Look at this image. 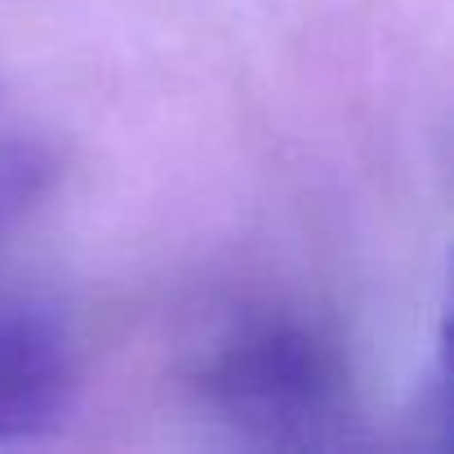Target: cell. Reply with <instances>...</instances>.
Listing matches in <instances>:
<instances>
[{"instance_id":"7a4b0ae2","label":"cell","mask_w":454,"mask_h":454,"mask_svg":"<svg viewBox=\"0 0 454 454\" xmlns=\"http://www.w3.org/2000/svg\"><path fill=\"white\" fill-rule=\"evenodd\" d=\"M81 396V352L67 321L36 299L0 294V445L59 432Z\"/></svg>"},{"instance_id":"3957f363","label":"cell","mask_w":454,"mask_h":454,"mask_svg":"<svg viewBox=\"0 0 454 454\" xmlns=\"http://www.w3.org/2000/svg\"><path fill=\"white\" fill-rule=\"evenodd\" d=\"M50 156L41 147L27 143H0V232L10 227L36 205V196L50 183Z\"/></svg>"},{"instance_id":"6da1fadb","label":"cell","mask_w":454,"mask_h":454,"mask_svg":"<svg viewBox=\"0 0 454 454\" xmlns=\"http://www.w3.org/2000/svg\"><path fill=\"white\" fill-rule=\"evenodd\" d=\"M187 383L214 423L254 445H339L356 423L343 339L286 303L227 312L196 348Z\"/></svg>"}]
</instances>
